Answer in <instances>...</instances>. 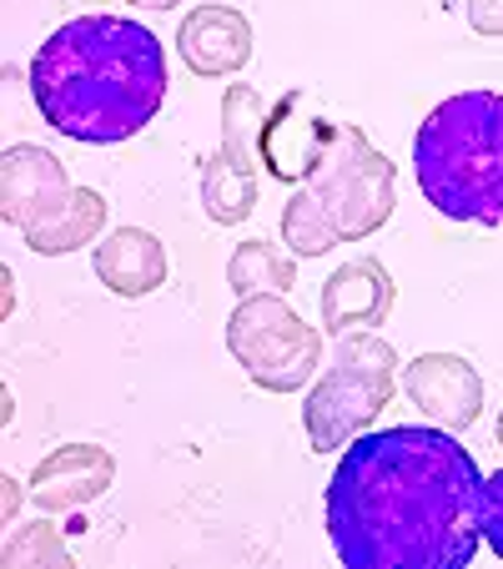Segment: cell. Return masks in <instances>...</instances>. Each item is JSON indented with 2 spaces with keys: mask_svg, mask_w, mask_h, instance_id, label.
Listing matches in <instances>:
<instances>
[{
  "mask_svg": "<svg viewBox=\"0 0 503 569\" xmlns=\"http://www.w3.org/2000/svg\"><path fill=\"white\" fill-rule=\"evenodd\" d=\"M117 483V459L101 443H61L31 469V505L41 515H81L87 505H97L101 495H111Z\"/></svg>",
  "mask_w": 503,
  "mask_h": 569,
  "instance_id": "9c48e42d",
  "label": "cell"
},
{
  "mask_svg": "<svg viewBox=\"0 0 503 569\" xmlns=\"http://www.w3.org/2000/svg\"><path fill=\"white\" fill-rule=\"evenodd\" d=\"M107 217H111V207L97 187H71V197H66L46 222L26 227L21 237L36 258H66V252H76V248H91V242L107 232Z\"/></svg>",
  "mask_w": 503,
  "mask_h": 569,
  "instance_id": "5bb4252c",
  "label": "cell"
},
{
  "mask_svg": "<svg viewBox=\"0 0 503 569\" xmlns=\"http://www.w3.org/2000/svg\"><path fill=\"white\" fill-rule=\"evenodd\" d=\"M393 278L378 258H353L322 282V333L343 338V333H373L383 328L393 312Z\"/></svg>",
  "mask_w": 503,
  "mask_h": 569,
  "instance_id": "8fae6325",
  "label": "cell"
},
{
  "mask_svg": "<svg viewBox=\"0 0 503 569\" xmlns=\"http://www.w3.org/2000/svg\"><path fill=\"white\" fill-rule=\"evenodd\" d=\"M227 282H232L237 298H258V292H288L292 282H298V262H292V252L272 248V242H262V237H247L242 248H232Z\"/></svg>",
  "mask_w": 503,
  "mask_h": 569,
  "instance_id": "9a60e30c",
  "label": "cell"
},
{
  "mask_svg": "<svg viewBox=\"0 0 503 569\" xmlns=\"http://www.w3.org/2000/svg\"><path fill=\"white\" fill-rule=\"evenodd\" d=\"M0 489H6V525H16V509H21V499L31 495V489H21V479H11V473L0 479Z\"/></svg>",
  "mask_w": 503,
  "mask_h": 569,
  "instance_id": "d6986e66",
  "label": "cell"
},
{
  "mask_svg": "<svg viewBox=\"0 0 503 569\" xmlns=\"http://www.w3.org/2000/svg\"><path fill=\"white\" fill-rule=\"evenodd\" d=\"M398 383H403V393L413 398V409L423 419L449 433L473 429L483 413V378L459 353H418L413 363H403Z\"/></svg>",
  "mask_w": 503,
  "mask_h": 569,
  "instance_id": "ba28073f",
  "label": "cell"
},
{
  "mask_svg": "<svg viewBox=\"0 0 503 569\" xmlns=\"http://www.w3.org/2000/svg\"><path fill=\"white\" fill-rule=\"evenodd\" d=\"M91 268L117 298H147L167 282V248L147 227H111L91 248Z\"/></svg>",
  "mask_w": 503,
  "mask_h": 569,
  "instance_id": "4fadbf2b",
  "label": "cell"
},
{
  "mask_svg": "<svg viewBox=\"0 0 503 569\" xmlns=\"http://www.w3.org/2000/svg\"><path fill=\"white\" fill-rule=\"evenodd\" d=\"M127 6H141V11H177L182 0H127Z\"/></svg>",
  "mask_w": 503,
  "mask_h": 569,
  "instance_id": "ffe728a7",
  "label": "cell"
},
{
  "mask_svg": "<svg viewBox=\"0 0 503 569\" xmlns=\"http://www.w3.org/2000/svg\"><path fill=\"white\" fill-rule=\"evenodd\" d=\"M469 26L479 36H503V0H469Z\"/></svg>",
  "mask_w": 503,
  "mask_h": 569,
  "instance_id": "ac0fdd59",
  "label": "cell"
},
{
  "mask_svg": "<svg viewBox=\"0 0 503 569\" xmlns=\"http://www.w3.org/2000/svg\"><path fill=\"white\" fill-rule=\"evenodd\" d=\"M227 348L262 393H302L322 368V333L282 302V292L237 302L227 318Z\"/></svg>",
  "mask_w": 503,
  "mask_h": 569,
  "instance_id": "8992f818",
  "label": "cell"
},
{
  "mask_svg": "<svg viewBox=\"0 0 503 569\" xmlns=\"http://www.w3.org/2000/svg\"><path fill=\"white\" fill-rule=\"evenodd\" d=\"M262 172L292 182L282 207V248L298 258L363 242L398 207L393 161L368 141V131L308 111L298 91L262 121Z\"/></svg>",
  "mask_w": 503,
  "mask_h": 569,
  "instance_id": "7a4b0ae2",
  "label": "cell"
},
{
  "mask_svg": "<svg viewBox=\"0 0 503 569\" xmlns=\"http://www.w3.org/2000/svg\"><path fill=\"white\" fill-rule=\"evenodd\" d=\"M479 529H483V545L503 559V469L483 479V499H479Z\"/></svg>",
  "mask_w": 503,
  "mask_h": 569,
  "instance_id": "e0dca14e",
  "label": "cell"
},
{
  "mask_svg": "<svg viewBox=\"0 0 503 569\" xmlns=\"http://www.w3.org/2000/svg\"><path fill=\"white\" fill-rule=\"evenodd\" d=\"M423 202L449 222L503 227V91H453L413 137Z\"/></svg>",
  "mask_w": 503,
  "mask_h": 569,
  "instance_id": "277c9868",
  "label": "cell"
},
{
  "mask_svg": "<svg viewBox=\"0 0 503 569\" xmlns=\"http://www.w3.org/2000/svg\"><path fill=\"white\" fill-rule=\"evenodd\" d=\"M262 121H268L262 91L252 87L222 91V147L202 161V207L217 227H237L258 212Z\"/></svg>",
  "mask_w": 503,
  "mask_h": 569,
  "instance_id": "52a82bcc",
  "label": "cell"
},
{
  "mask_svg": "<svg viewBox=\"0 0 503 569\" xmlns=\"http://www.w3.org/2000/svg\"><path fill=\"white\" fill-rule=\"evenodd\" d=\"M71 197V177H66L61 157L36 141H16L0 157V217L11 227H36Z\"/></svg>",
  "mask_w": 503,
  "mask_h": 569,
  "instance_id": "30bf717a",
  "label": "cell"
},
{
  "mask_svg": "<svg viewBox=\"0 0 503 569\" xmlns=\"http://www.w3.org/2000/svg\"><path fill=\"white\" fill-rule=\"evenodd\" d=\"M0 559H6V569H76L61 529L46 525V519H31V525L11 529V535H6V549H0Z\"/></svg>",
  "mask_w": 503,
  "mask_h": 569,
  "instance_id": "2e32d148",
  "label": "cell"
},
{
  "mask_svg": "<svg viewBox=\"0 0 503 569\" xmlns=\"http://www.w3.org/2000/svg\"><path fill=\"white\" fill-rule=\"evenodd\" d=\"M177 51L192 76H207V81L237 76L252 61V21L237 6H197L177 26Z\"/></svg>",
  "mask_w": 503,
  "mask_h": 569,
  "instance_id": "7c38bea8",
  "label": "cell"
},
{
  "mask_svg": "<svg viewBox=\"0 0 503 569\" xmlns=\"http://www.w3.org/2000/svg\"><path fill=\"white\" fill-rule=\"evenodd\" d=\"M167 87V46L131 16H71L31 56L36 111L81 147H117L147 131Z\"/></svg>",
  "mask_w": 503,
  "mask_h": 569,
  "instance_id": "3957f363",
  "label": "cell"
},
{
  "mask_svg": "<svg viewBox=\"0 0 503 569\" xmlns=\"http://www.w3.org/2000/svg\"><path fill=\"white\" fill-rule=\"evenodd\" d=\"M398 363L393 343H383L378 333H343L332 348V363L318 373V383L308 388L302 403V429H308L312 453L348 449L358 433H368V423L393 403L398 388Z\"/></svg>",
  "mask_w": 503,
  "mask_h": 569,
  "instance_id": "5b68a950",
  "label": "cell"
},
{
  "mask_svg": "<svg viewBox=\"0 0 503 569\" xmlns=\"http://www.w3.org/2000/svg\"><path fill=\"white\" fill-rule=\"evenodd\" d=\"M493 433H499V449H503V413H499V429H493Z\"/></svg>",
  "mask_w": 503,
  "mask_h": 569,
  "instance_id": "44dd1931",
  "label": "cell"
},
{
  "mask_svg": "<svg viewBox=\"0 0 503 569\" xmlns=\"http://www.w3.org/2000/svg\"><path fill=\"white\" fill-rule=\"evenodd\" d=\"M473 449L439 423L358 433L328 479L322 525L348 569H463L483 545Z\"/></svg>",
  "mask_w": 503,
  "mask_h": 569,
  "instance_id": "6da1fadb",
  "label": "cell"
}]
</instances>
